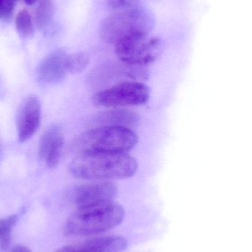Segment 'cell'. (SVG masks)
<instances>
[{"mask_svg":"<svg viewBox=\"0 0 252 252\" xmlns=\"http://www.w3.org/2000/svg\"><path fill=\"white\" fill-rule=\"evenodd\" d=\"M98 121L102 123V126L127 127V126L135 125L139 121V118L134 112L116 109L102 114Z\"/></svg>","mask_w":252,"mask_h":252,"instance_id":"obj_12","label":"cell"},{"mask_svg":"<svg viewBox=\"0 0 252 252\" xmlns=\"http://www.w3.org/2000/svg\"><path fill=\"white\" fill-rule=\"evenodd\" d=\"M138 142V136L129 127L100 126L84 132L74 141L78 154L127 153Z\"/></svg>","mask_w":252,"mask_h":252,"instance_id":"obj_3","label":"cell"},{"mask_svg":"<svg viewBox=\"0 0 252 252\" xmlns=\"http://www.w3.org/2000/svg\"><path fill=\"white\" fill-rule=\"evenodd\" d=\"M69 168L76 179L108 182L134 176L138 162L127 153H94L78 154Z\"/></svg>","mask_w":252,"mask_h":252,"instance_id":"obj_1","label":"cell"},{"mask_svg":"<svg viewBox=\"0 0 252 252\" xmlns=\"http://www.w3.org/2000/svg\"><path fill=\"white\" fill-rule=\"evenodd\" d=\"M64 143L63 130L61 126L56 124L47 127L41 135L38 154L41 161L49 168H55L59 164Z\"/></svg>","mask_w":252,"mask_h":252,"instance_id":"obj_10","label":"cell"},{"mask_svg":"<svg viewBox=\"0 0 252 252\" xmlns=\"http://www.w3.org/2000/svg\"><path fill=\"white\" fill-rule=\"evenodd\" d=\"M16 0H0V19H10L16 5Z\"/></svg>","mask_w":252,"mask_h":252,"instance_id":"obj_18","label":"cell"},{"mask_svg":"<svg viewBox=\"0 0 252 252\" xmlns=\"http://www.w3.org/2000/svg\"><path fill=\"white\" fill-rule=\"evenodd\" d=\"M125 210L118 203H108L77 210L66 223V232L75 236L97 235L116 227L124 220Z\"/></svg>","mask_w":252,"mask_h":252,"instance_id":"obj_4","label":"cell"},{"mask_svg":"<svg viewBox=\"0 0 252 252\" xmlns=\"http://www.w3.org/2000/svg\"><path fill=\"white\" fill-rule=\"evenodd\" d=\"M53 6L51 0H39L35 12V23L40 31L46 30L51 23Z\"/></svg>","mask_w":252,"mask_h":252,"instance_id":"obj_13","label":"cell"},{"mask_svg":"<svg viewBox=\"0 0 252 252\" xmlns=\"http://www.w3.org/2000/svg\"><path fill=\"white\" fill-rule=\"evenodd\" d=\"M142 6L141 0H108V7L112 13L133 10Z\"/></svg>","mask_w":252,"mask_h":252,"instance_id":"obj_17","label":"cell"},{"mask_svg":"<svg viewBox=\"0 0 252 252\" xmlns=\"http://www.w3.org/2000/svg\"><path fill=\"white\" fill-rule=\"evenodd\" d=\"M24 1H25L26 4H30V5H31V4H34L36 0H24Z\"/></svg>","mask_w":252,"mask_h":252,"instance_id":"obj_21","label":"cell"},{"mask_svg":"<svg viewBox=\"0 0 252 252\" xmlns=\"http://www.w3.org/2000/svg\"><path fill=\"white\" fill-rule=\"evenodd\" d=\"M162 50L161 40L149 35L129 37L114 45L117 58L124 65L133 67H142L153 63Z\"/></svg>","mask_w":252,"mask_h":252,"instance_id":"obj_5","label":"cell"},{"mask_svg":"<svg viewBox=\"0 0 252 252\" xmlns=\"http://www.w3.org/2000/svg\"><path fill=\"white\" fill-rule=\"evenodd\" d=\"M17 220L16 215L0 220V251L5 252L10 247L12 230Z\"/></svg>","mask_w":252,"mask_h":252,"instance_id":"obj_14","label":"cell"},{"mask_svg":"<svg viewBox=\"0 0 252 252\" xmlns=\"http://www.w3.org/2000/svg\"><path fill=\"white\" fill-rule=\"evenodd\" d=\"M117 194L118 188L115 184L96 182L74 188L70 198L77 210H81L112 202Z\"/></svg>","mask_w":252,"mask_h":252,"instance_id":"obj_7","label":"cell"},{"mask_svg":"<svg viewBox=\"0 0 252 252\" xmlns=\"http://www.w3.org/2000/svg\"><path fill=\"white\" fill-rule=\"evenodd\" d=\"M11 252H31L27 247L23 246H17L13 249Z\"/></svg>","mask_w":252,"mask_h":252,"instance_id":"obj_19","label":"cell"},{"mask_svg":"<svg viewBox=\"0 0 252 252\" xmlns=\"http://www.w3.org/2000/svg\"><path fill=\"white\" fill-rule=\"evenodd\" d=\"M16 28L21 38H29L34 35V23L28 10H21L18 13L16 18Z\"/></svg>","mask_w":252,"mask_h":252,"instance_id":"obj_15","label":"cell"},{"mask_svg":"<svg viewBox=\"0 0 252 252\" xmlns=\"http://www.w3.org/2000/svg\"><path fill=\"white\" fill-rule=\"evenodd\" d=\"M56 252H70L69 249L68 247H62V248L59 249L58 251Z\"/></svg>","mask_w":252,"mask_h":252,"instance_id":"obj_20","label":"cell"},{"mask_svg":"<svg viewBox=\"0 0 252 252\" xmlns=\"http://www.w3.org/2000/svg\"><path fill=\"white\" fill-rule=\"evenodd\" d=\"M155 23L152 13L142 5L107 16L99 26V36L104 42L115 45L129 37L149 35Z\"/></svg>","mask_w":252,"mask_h":252,"instance_id":"obj_2","label":"cell"},{"mask_svg":"<svg viewBox=\"0 0 252 252\" xmlns=\"http://www.w3.org/2000/svg\"><path fill=\"white\" fill-rule=\"evenodd\" d=\"M90 57L87 53H74L68 55L67 65L69 74L82 72L88 66Z\"/></svg>","mask_w":252,"mask_h":252,"instance_id":"obj_16","label":"cell"},{"mask_svg":"<svg viewBox=\"0 0 252 252\" xmlns=\"http://www.w3.org/2000/svg\"><path fill=\"white\" fill-rule=\"evenodd\" d=\"M41 120V104L36 96H30L21 105L16 118L19 142H25L37 131Z\"/></svg>","mask_w":252,"mask_h":252,"instance_id":"obj_8","label":"cell"},{"mask_svg":"<svg viewBox=\"0 0 252 252\" xmlns=\"http://www.w3.org/2000/svg\"><path fill=\"white\" fill-rule=\"evenodd\" d=\"M68 55L63 50H56L47 55L37 67L38 82L44 85H53L63 81L69 74L67 65Z\"/></svg>","mask_w":252,"mask_h":252,"instance_id":"obj_9","label":"cell"},{"mask_svg":"<svg viewBox=\"0 0 252 252\" xmlns=\"http://www.w3.org/2000/svg\"><path fill=\"white\" fill-rule=\"evenodd\" d=\"M72 247L75 252H121L127 249V241L120 236L99 237Z\"/></svg>","mask_w":252,"mask_h":252,"instance_id":"obj_11","label":"cell"},{"mask_svg":"<svg viewBox=\"0 0 252 252\" xmlns=\"http://www.w3.org/2000/svg\"><path fill=\"white\" fill-rule=\"evenodd\" d=\"M149 96L150 92L144 84L124 82L96 93L93 95V101L99 107H127L145 104Z\"/></svg>","mask_w":252,"mask_h":252,"instance_id":"obj_6","label":"cell"}]
</instances>
